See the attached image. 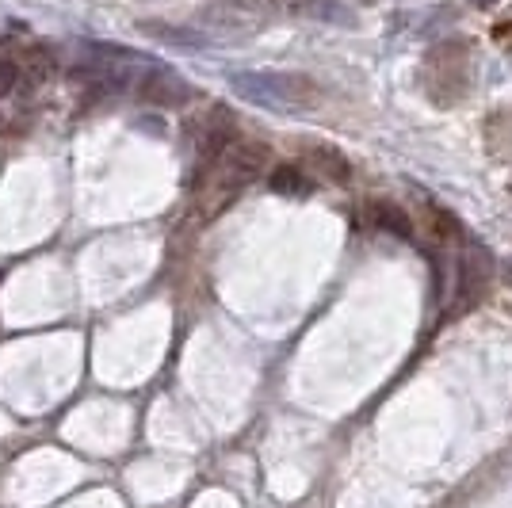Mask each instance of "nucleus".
Returning a JSON list of instances; mask_svg holds the SVG:
<instances>
[{
  "label": "nucleus",
  "mask_w": 512,
  "mask_h": 508,
  "mask_svg": "<svg viewBox=\"0 0 512 508\" xmlns=\"http://www.w3.org/2000/svg\"><path fill=\"white\" fill-rule=\"evenodd\" d=\"M234 88L245 100L276 111H306L318 104V85L302 73H237Z\"/></svg>",
  "instance_id": "nucleus-1"
},
{
  "label": "nucleus",
  "mask_w": 512,
  "mask_h": 508,
  "mask_svg": "<svg viewBox=\"0 0 512 508\" xmlns=\"http://www.w3.org/2000/svg\"><path fill=\"white\" fill-rule=\"evenodd\" d=\"M459 291H455V302L459 306H474V298H482V291L490 287L493 272H497V260L486 245H478V241H470L467 249L459 253Z\"/></svg>",
  "instance_id": "nucleus-2"
},
{
  "label": "nucleus",
  "mask_w": 512,
  "mask_h": 508,
  "mask_svg": "<svg viewBox=\"0 0 512 508\" xmlns=\"http://www.w3.org/2000/svg\"><path fill=\"white\" fill-rule=\"evenodd\" d=\"M142 96L150 100V104H161V107H180L192 100V85L188 81H180L176 73L169 69H157L150 73L146 81H142Z\"/></svg>",
  "instance_id": "nucleus-3"
},
{
  "label": "nucleus",
  "mask_w": 512,
  "mask_h": 508,
  "mask_svg": "<svg viewBox=\"0 0 512 508\" xmlns=\"http://www.w3.org/2000/svg\"><path fill=\"white\" fill-rule=\"evenodd\" d=\"M287 12L302 16V20L325 23V27H352L356 23V12L341 0H291Z\"/></svg>",
  "instance_id": "nucleus-4"
},
{
  "label": "nucleus",
  "mask_w": 512,
  "mask_h": 508,
  "mask_svg": "<svg viewBox=\"0 0 512 508\" xmlns=\"http://www.w3.org/2000/svg\"><path fill=\"white\" fill-rule=\"evenodd\" d=\"M306 165H310V172H314L318 180H329V184H348V180H352V165H348V157L333 146L306 149Z\"/></svg>",
  "instance_id": "nucleus-5"
},
{
  "label": "nucleus",
  "mask_w": 512,
  "mask_h": 508,
  "mask_svg": "<svg viewBox=\"0 0 512 508\" xmlns=\"http://www.w3.org/2000/svg\"><path fill=\"white\" fill-rule=\"evenodd\" d=\"M371 218H375V226L386 233H394V237H413V222H409V211L402 207H394V203H375L371 207Z\"/></svg>",
  "instance_id": "nucleus-6"
},
{
  "label": "nucleus",
  "mask_w": 512,
  "mask_h": 508,
  "mask_svg": "<svg viewBox=\"0 0 512 508\" xmlns=\"http://www.w3.org/2000/svg\"><path fill=\"white\" fill-rule=\"evenodd\" d=\"M268 188L279 191V195H306L314 184H310L306 172L295 169V165H279V169H272V176H268Z\"/></svg>",
  "instance_id": "nucleus-7"
},
{
  "label": "nucleus",
  "mask_w": 512,
  "mask_h": 508,
  "mask_svg": "<svg viewBox=\"0 0 512 508\" xmlns=\"http://www.w3.org/2000/svg\"><path fill=\"white\" fill-rule=\"evenodd\" d=\"M20 77H23L20 62H12V58H0V96H12V92L20 88Z\"/></svg>",
  "instance_id": "nucleus-8"
},
{
  "label": "nucleus",
  "mask_w": 512,
  "mask_h": 508,
  "mask_svg": "<svg viewBox=\"0 0 512 508\" xmlns=\"http://www.w3.org/2000/svg\"><path fill=\"white\" fill-rule=\"evenodd\" d=\"M50 73H54V62H50V58H31V65H27V81H31V85H43Z\"/></svg>",
  "instance_id": "nucleus-9"
},
{
  "label": "nucleus",
  "mask_w": 512,
  "mask_h": 508,
  "mask_svg": "<svg viewBox=\"0 0 512 508\" xmlns=\"http://www.w3.org/2000/svg\"><path fill=\"white\" fill-rule=\"evenodd\" d=\"M509 276H512V256H509Z\"/></svg>",
  "instance_id": "nucleus-10"
}]
</instances>
